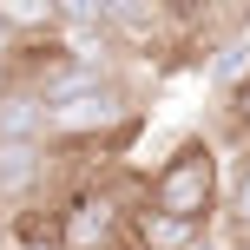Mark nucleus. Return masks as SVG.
<instances>
[{"label":"nucleus","instance_id":"nucleus-3","mask_svg":"<svg viewBox=\"0 0 250 250\" xmlns=\"http://www.w3.org/2000/svg\"><path fill=\"white\" fill-rule=\"evenodd\" d=\"M53 138V105L33 86H13L0 99V145H46Z\"/></svg>","mask_w":250,"mask_h":250},{"label":"nucleus","instance_id":"nucleus-7","mask_svg":"<svg viewBox=\"0 0 250 250\" xmlns=\"http://www.w3.org/2000/svg\"><path fill=\"white\" fill-rule=\"evenodd\" d=\"M230 230L250 244V158L237 165V185H230Z\"/></svg>","mask_w":250,"mask_h":250},{"label":"nucleus","instance_id":"nucleus-2","mask_svg":"<svg viewBox=\"0 0 250 250\" xmlns=\"http://www.w3.org/2000/svg\"><path fill=\"white\" fill-rule=\"evenodd\" d=\"M119 237H132V224H125L112 185H79L60 204V250H112Z\"/></svg>","mask_w":250,"mask_h":250},{"label":"nucleus","instance_id":"nucleus-4","mask_svg":"<svg viewBox=\"0 0 250 250\" xmlns=\"http://www.w3.org/2000/svg\"><path fill=\"white\" fill-rule=\"evenodd\" d=\"M46 185V145H0V204H26Z\"/></svg>","mask_w":250,"mask_h":250},{"label":"nucleus","instance_id":"nucleus-6","mask_svg":"<svg viewBox=\"0 0 250 250\" xmlns=\"http://www.w3.org/2000/svg\"><path fill=\"white\" fill-rule=\"evenodd\" d=\"M211 73L230 79V92H237L244 79H250V40H224V46H217V60H211Z\"/></svg>","mask_w":250,"mask_h":250},{"label":"nucleus","instance_id":"nucleus-9","mask_svg":"<svg viewBox=\"0 0 250 250\" xmlns=\"http://www.w3.org/2000/svg\"><path fill=\"white\" fill-rule=\"evenodd\" d=\"M0 60H13V33H7V26H0Z\"/></svg>","mask_w":250,"mask_h":250},{"label":"nucleus","instance_id":"nucleus-10","mask_svg":"<svg viewBox=\"0 0 250 250\" xmlns=\"http://www.w3.org/2000/svg\"><path fill=\"white\" fill-rule=\"evenodd\" d=\"M0 230H7V217H0Z\"/></svg>","mask_w":250,"mask_h":250},{"label":"nucleus","instance_id":"nucleus-1","mask_svg":"<svg viewBox=\"0 0 250 250\" xmlns=\"http://www.w3.org/2000/svg\"><path fill=\"white\" fill-rule=\"evenodd\" d=\"M145 211L178 217V224H198V230L211 224V211H217V145L211 138H185V145L151 171Z\"/></svg>","mask_w":250,"mask_h":250},{"label":"nucleus","instance_id":"nucleus-8","mask_svg":"<svg viewBox=\"0 0 250 250\" xmlns=\"http://www.w3.org/2000/svg\"><path fill=\"white\" fill-rule=\"evenodd\" d=\"M230 119H237V125H244V132H250V79H244V86H237V92H230Z\"/></svg>","mask_w":250,"mask_h":250},{"label":"nucleus","instance_id":"nucleus-5","mask_svg":"<svg viewBox=\"0 0 250 250\" xmlns=\"http://www.w3.org/2000/svg\"><path fill=\"white\" fill-rule=\"evenodd\" d=\"M0 26L13 33V46L20 40H46V33H60V0H0Z\"/></svg>","mask_w":250,"mask_h":250}]
</instances>
